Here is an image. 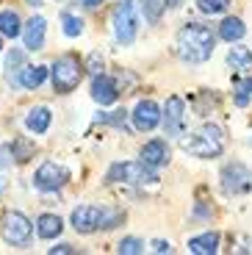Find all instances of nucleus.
<instances>
[{
  "label": "nucleus",
  "instance_id": "nucleus-7",
  "mask_svg": "<svg viewBox=\"0 0 252 255\" xmlns=\"http://www.w3.org/2000/svg\"><path fill=\"white\" fill-rule=\"evenodd\" d=\"M67 180H70V172H67L61 164H56V161H44L36 169V175H33V186L42 189V191H56V189H61Z\"/></svg>",
  "mask_w": 252,
  "mask_h": 255
},
{
  "label": "nucleus",
  "instance_id": "nucleus-2",
  "mask_svg": "<svg viewBox=\"0 0 252 255\" xmlns=\"http://www.w3.org/2000/svg\"><path fill=\"white\" fill-rule=\"evenodd\" d=\"M225 144H227L225 130L219 125H214V122H205L200 130H194L186 139H180L183 150L197 155V158H216V155L225 153Z\"/></svg>",
  "mask_w": 252,
  "mask_h": 255
},
{
  "label": "nucleus",
  "instance_id": "nucleus-29",
  "mask_svg": "<svg viewBox=\"0 0 252 255\" xmlns=\"http://www.w3.org/2000/svg\"><path fill=\"white\" fill-rule=\"evenodd\" d=\"M19 64H22V53H19V50H11V53H8V58H6V70L11 72L14 67H19Z\"/></svg>",
  "mask_w": 252,
  "mask_h": 255
},
{
  "label": "nucleus",
  "instance_id": "nucleus-4",
  "mask_svg": "<svg viewBox=\"0 0 252 255\" xmlns=\"http://www.w3.org/2000/svg\"><path fill=\"white\" fill-rule=\"evenodd\" d=\"M158 175L141 161H122L114 164L106 175V183H155Z\"/></svg>",
  "mask_w": 252,
  "mask_h": 255
},
{
  "label": "nucleus",
  "instance_id": "nucleus-27",
  "mask_svg": "<svg viewBox=\"0 0 252 255\" xmlns=\"http://www.w3.org/2000/svg\"><path fill=\"white\" fill-rule=\"evenodd\" d=\"M11 153H14V158H17V161H28L33 155V144H31V141H25V139H17L11 144Z\"/></svg>",
  "mask_w": 252,
  "mask_h": 255
},
{
  "label": "nucleus",
  "instance_id": "nucleus-31",
  "mask_svg": "<svg viewBox=\"0 0 252 255\" xmlns=\"http://www.w3.org/2000/svg\"><path fill=\"white\" fill-rule=\"evenodd\" d=\"M152 250L155 253H172V244L169 242H152Z\"/></svg>",
  "mask_w": 252,
  "mask_h": 255
},
{
  "label": "nucleus",
  "instance_id": "nucleus-14",
  "mask_svg": "<svg viewBox=\"0 0 252 255\" xmlns=\"http://www.w3.org/2000/svg\"><path fill=\"white\" fill-rule=\"evenodd\" d=\"M44 31H47V22H44L42 17L28 19V22H25V31H22L28 50H42V45H44Z\"/></svg>",
  "mask_w": 252,
  "mask_h": 255
},
{
  "label": "nucleus",
  "instance_id": "nucleus-15",
  "mask_svg": "<svg viewBox=\"0 0 252 255\" xmlns=\"http://www.w3.org/2000/svg\"><path fill=\"white\" fill-rule=\"evenodd\" d=\"M216 250H219V233H214V230L189 239V253H194V255H214Z\"/></svg>",
  "mask_w": 252,
  "mask_h": 255
},
{
  "label": "nucleus",
  "instance_id": "nucleus-22",
  "mask_svg": "<svg viewBox=\"0 0 252 255\" xmlns=\"http://www.w3.org/2000/svg\"><path fill=\"white\" fill-rule=\"evenodd\" d=\"M166 3L169 0H141V11H144V19L150 25H155L158 19H161V14L166 11Z\"/></svg>",
  "mask_w": 252,
  "mask_h": 255
},
{
  "label": "nucleus",
  "instance_id": "nucleus-26",
  "mask_svg": "<svg viewBox=\"0 0 252 255\" xmlns=\"http://www.w3.org/2000/svg\"><path fill=\"white\" fill-rule=\"evenodd\" d=\"M117 250H120L122 255H139V253H144V242L127 236V239H122V242H120V247H117Z\"/></svg>",
  "mask_w": 252,
  "mask_h": 255
},
{
  "label": "nucleus",
  "instance_id": "nucleus-12",
  "mask_svg": "<svg viewBox=\"0 0 252 255\" xmlns=\"http://www.w3.org/2000/svg\"><path fill=\"white\" fill-rule=\"evenodd\" d=\"M139 158H141V164H147L150 169H158V166L169 164V144H166L164 139H152V141H147V144L141 147Z\"/></svg>",
  "mask_w": 252,
  "mask_h": 255
},
{
  "label": "nucleus",
  "instance_id": "nucleus-6",
  "mask_svg": "<svg viewBox=\"0 0 252 255\" xmlns=\"http://www.w3.org/2000/svg\"><path fill=\"white\" fill-rule=\"evenodd\" d=\"M136 31H139V25H136L133 3L130 0H122L120 6H117V11H114V33H117V39H120L122 45H130L133 39H136Z\"/></svg>",
  "mask_w": 252,
  "mask_h": 255
},
{
  "label": "nucleus",
  "instance_id": "nucleus-33",
  "mask_svg": "<svg viewBox=\"0 0 252 255\" xmlns=\"http://www.w3.org/2000/svg\"><path fill=\"white\" fill-rule=\"evenodd\" d=\"M31 6H39V0H31Z\"/></svg>",
  "mask_w": 252,
  "mask_h": 255
},
{
  "label": "nucleus",
  "instance_id": "nucleus-9",
  "mask_svg": "<svg viewBox=\"0 0 252 255\" xmlns=\"http://www.w3.org/2000/svg\"><path fill=\"white\" fill-rule=\"evenodd\" d=\"M103 217H106V208H97V205H78L72 211V228L78 233H95L97 228H103Z\"/></svg>",
  "mask_w": 252,
  "mask_h": 255
},
{
  "label": "nucleus",
  "instance_id": "nucleus-17",
  "mask_svg": "<svg viewBox=\"0 0 252 255\" xmlns=\"http://www.w3.org/2000/svg\"><path fill=\"white\" fill-rule=\"evenodd\" d=\"M25 128L31 130V133H44V130L50 128V111L44 109V106L33 109L31 114L25 117Z\"/></svg>",
  "mask_w": 252,
  "mask_h": 255
},
{
  "label": "nucleus",
  "instance_id": "nucleus-19",
  "mask_svg": "<svg viewBox=\"0 0 252 255\" xmlns=\"http://www.w3.org/2000/svg\"><path fill=\"white\" fill-rule=\"evenodd\" d=\"M44 78H47V67H22V72H19V83H22L25 89L42 86Z\"/></svg>",
  "mask_w": 252,
  "mask_h": 255
},
{
  "label": "nucleus",
  "instance_id": "nucleus-24",
  "mask_svg": "<svg viewBox=\"0 0 252 255\" xmlns=\"http://www.w3.org/2000/svg\"><path fill=\"white\" fill-rule=\"evenodd\" d=\"M197 6H200V11L202 14H222V11H227V6H230V0H197Z\"/></svg>",
  "mask_w": 252,
  "mask_h": 255
},
{
  "label": "nucleus",
  "instance_id": "nucleus-20",
  "mask_svg": "<svg viewBox=\"0 0 252 255\" xmlns=\"http://www.w3.org/2000/svg\"><path fill=\"white\" fill-rule=\"evenodd\" d=\"M0 33L8 36V39H14V36L22 33V22H19L17 11H0Z\"/></svg>",
  "mask_w": 252,
  "mask_h": 255
},
{
  "label": "nucleus",
  "instance_id": "nucleus-13",
  "mask_svg": "<svg viewBox=\"0 0 252 255\" xmlns=\"http://www.w3.org/2000/svg\"><path fill=\"white\" fill-rule=\"evenodd\" d=\"M92 97H95V103H100V106L117 103V97H120L117 83H114L108 75H95V81H92Z\"/></svg>",
  "mask_w": 252,
  "mask_h": 255
},
{
  "label": "nucleus",
  "instance_id": "nucleus-5",
  "mask_svg": "<svg viewBox=\"0 0 252 255\" xmlns=\"http://www.w3.org/2000/svg\"><path fill=\"white\" fill-rule=\"evenodd\" d=\"M222 191L225 194H247V191H252V169L244 164H227L222 169Z\"/></svg>",
  "mask_w": 252,
  "mask_h": 255
},
{
  "label": "nucleus",
  "instance_id": "nucleus-30",
  "mask_svg": "<svg viewBox=\"0 0 252 255\" xmlns=\"http://www.w3.org/2000/svg\"><path fill=\"white\" fill-rule=\"evenodd\" d=\"M56 253H64V255H72L75 250L70 247V244H58V247H50V255H56Z\"/></svg>",
  "mask_w": 252,
  "mask_h": 255
},
{
  "label": "nucleus",
  "instance_id": "nucleus-3",
  "mask_svg": "<svg viewBox=\"0 0 252 255\" xmlns=\"http://www.w3.org/2000/svg\"><path fill=\"white\" fill-rule=\"evenodd\" d=\"M50 78H53V89L58 95H70L72 89H78V83L83 78V64L75 56H61L53 64Z\"/></svg>",
  "mask_w": 252,
  "mask_h": 255
},
{
  "label": "nucleus",
  "instance_id": "nucleus-25",
  "mask_svg": "<svg viewBox=\"0 0 252 255\" xmlns=\"http://www.w3.org/2000/svg\"><path fill=\"white\" fill-rule=\"evenodd\" d=\"M61 22H64V33H67V36H81V33H83V19H81V17L64 14Z\"/></svg>",
  "mask_w": 252,
  "mask_h": 255
},
{
  "label": "nucleus",
  "instance_id": "nucleus-1",
  "mask_svg": "<svg viewBox=\"0 0 252 255\" xmlns=\"http://www.w3.org/2000/svg\"><path fill=\"white\" fill-rule=\"evenodd\" d=\"M216 39L211 28L200 25V22H189L177 31V56L189 64H202L214 56Z\"/></svg>",
  "mask_w": 252,
  "mask_h": 255
},
{
  "label": "nucleus",
  "instance_id": "nucleus-10",
  "mask_svg": "<svg viewBox=\"0 0 252 255\" xmlns=\"http://www.w3.org/2000/svg\"><path fill=\"white\" fill-rule=\"evenodd\" d=\"M130 117H133V128L147 133V130H152L161 122V109L152 100H141V103H136V109H133Z\"/></svg>",
  "mask_w": 252,
  "mask_h": 255
},
{
  "label": "nucleus",
  "instance_id": "nucleus-32",
  "mask_svg": "<svg viewBox=\"0 0 252 255\" xmlns=\"http://www.w3.org/2000/svg\"><path fill=\"white\" fill-rule=\"evenodd\" d=\"M81 3H83V6H100L103 0H81Z\"/></svg>",
  "mask_w": 252,
  "mask_h": 255
},
{
  "label": "nucleus",
  "instance_id": "nucleus-34",
  "mask_svg": "<svg viewBox=\"0 0 252 255\" xmlns=\"http://www.w3.org/2000/svg\"><path fill=\"white\" fill-rule=\"evenodd\" d=\"M0 47H3V45H0Z\"/></svg>",
  "mask_w": 252,
  "mask_h": 255
},
{
  "label": "nucleus",
  "instance_id": "nucleus-8",
  "mask_svg": "<svg viewBox=\"0 0 252 255\" xmlns=\"http://www.w3.org/2000/svg\"><path fill=\"white\" fill-rule=\"evenodd\" d=\"M3 239L8 244H17V247L28 244V239H31V219L25 214H19V211H11L3 219Z\"/></svg>",
  "mask_w": 252,
  "mask_h": 255
},
{
  "label": "nucleus",
  "instance_id": "nucleus-18",
  "mask_svg": "<svg viewBox=\"0 0 252 255\" xmlns=\"http://www.w3.org/2000/svg\"><path fill=\"white\" fill-rule=\"evenodd\" d=\"M244 22H241L239 17H227L222 19V25H219V36L225 39V42H239L241 36H244Z\"/></svg>",
  "mask_w": 252,
  "mask_h": 255
},
{
  "label": "nucleus",
  "instance_id": "nucleus-28",
  "mask_svg": "<svg viewBox=\"0 0 252 255\" xmlns=\"http://www.w3.org/2000/svg\"><path fill=\"white\" fill-rule=\"evenodd\" d=\"M97 122H111V125H120L125 128V111H114V114H100Z\"/></svg>",
  "mask_w": 252,
  "mask_h": 255
},
{
  "label": "nucleus",
  "instance_id": "nucleus-21",
  "mask_svg": "<svg viewBox=\"0 0 252 255\" xmlns=\"http://www.w3.org/2000/svg\"><path fill=\"white\" fill-rule=\"evenodd\" d=\"M227 64L233 67V70H250L252 67V50L250 47H230V53H227Z\"/></svg>",
  "mask_w": 252,
  "mask_h": 255
},
{
  "label": "nucleus",
  "instance_id": "nucleus-23",
  "mask_svg": "<svg viewBox=\"0 0 252 255\" xmlns=\"http://www.w3.org/2000/svg\"><path fill=\"white\" fill-rule=\"evenodd\" d=\"M233 103L239 106V109H244V106H250V103H252V78H244V81L236 86Z\"/></svg>",
  "mask_w": 252,
  "mask_h": 255
},
{
  "label": "nucleus",
  "instance_id": "nucleus-11",
  "mask_svg": "<svg viewBox=\"0 0 252 255\" xmlns=\"http://www.w3.org/2000/svg\"><path fill=\"white\" fill-rule=\"evenodd\" d=\"M183 111H186V103L180 97H169L164 106V130L166 136H180L183 133Z\"/></svg>",
  "mask_w": 252,
  "mask_h": 255
},
{
  "label": "nucleus",
  "instance_id": "nucleus-16",
  "mask_svg": "<svg viewBox=\"0 0 252 255\" xmlns=\"http://www.w3.org/2000/svg\"><path fill=\"white\" fill-rule=\"evenodd\" d=\"M61 230H64V222L56 217V214H42L39 222H36V233L42 239H56Z\"/></svg>",
  "mask_w": 252,
  "mask_h": 255
}]
</instances>
